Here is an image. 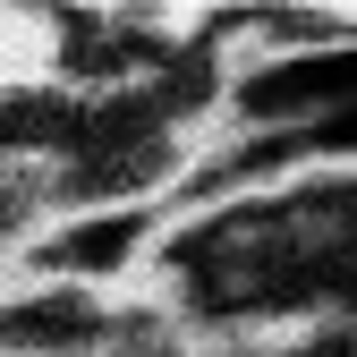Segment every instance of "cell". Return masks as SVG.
Segmentation results:
<instances>
[{
	"instance_id": "obj_1",
	"label": "cell",
	"mask_w": 357,
	"mask_h": 357,
	"mask_svg": "<svg viewBox=\"0 0 357 357\" xmlns=\"http://www.w3.org/2000/svg\"><path fill=\"white\" fill-rule=\"evenodd\" d=\"M170 238L162 204H85V213H43L9 255V281L34 289H85V298H128L153 281Z\"/></svg>"
}]
</instances>
